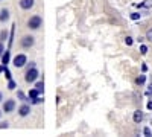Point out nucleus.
I'll list each match as a JSON object with an SVG mask.
<instances>
[{"label": "nucleus", "mask_w": 152, "mask_h": 137, "mask_svg": "<svg viewBox=\"0 0 152 137\" xmlns=\"http://www.w3.org/2000/svg\"><path fill=\"white\" fill-rule=\"evenodd\" d=\"M132 119H134V122H135V123H140V122L143 120V111H140V110H135V111H134V116H132Z\"/></svg>", "instance_id": "obj_8"}, {"label": "nucleus", "mask_w": 152, "mask_h": 137, "mask_svg": "<svg viewBox=\"0 0 152 137\" xmlns=\"http://www.w3.org/2000/svg\"><path fill=\"white\" fill-rule=\"evenodd\" d=\"M143 133H145V136H151V134H152V133H151V130H149L148 127H146V128L143 130Z\"/></svg>", "instance_id": "obj_27"}, {"label": "nucleus", "mask_w": 152, "mask_h": 137, "mask_svg": "<svg viewBox=\"0 0 152 137\" xmlns=\"http://www.w3.org/2000/svg\"><path fill=\"white\" fill-rule=\"evenodd\" d=\"M43 24V18L40 17V15H32L29 20H28V28L29 29H38Z\"/></svg>", "instance_id": "obj_1"}, {"label": "nucleus", "mask_w": 152, "mask_h": 137, "mask_svg": "<svg viewBox=\"0 0 152 137\" xmlns=\"http://www.w3.org/2000/svg\"><path fill=\"white\" fill-rule=\"evenodd\" d=\"M0 102H2V93H0Z\"/></svg>", "instance_id": "obj_33"}, {"label": "nucleus", "mask_w": 152, "mask_h": 137, "mask_svg": "<svg viewBox=\"0 0 152 137\" xmlns=\"http://www.w3.org/2000/svg\"><path fill=\"white\" fill-rule=\"evenodd\" d=\"M20 8L21 9H24V11H29L31 8H34V5H35V0H20Z\"/></svg>", "instance_id": "obj_6"}, {"label": "nucleus", "mask_w": 152, "mask_h": 137, "mask_svg": "<svg viewBox=\"0 0 152 137\" xmlns=\"http://www.w3.org/2000/svg\"><path fill=\"white\" fill-rule=\"evenodd\" d=\"M2 113H3V111H0V117H2Z\"/></svg>", "instance_id": "obj_34"}, {"label": "nucleus", "mask_w": 152, "mask_h": 137, "mask_svg": "<svg viewBox=\"0 0 152 137\" xmlns=\"http://www.w3.org/2000/svg\"><path fill=\"white\" fill-rule=\"evenodd\" d=\"M142 70H143V72H146V70H148V66H146V64H143V66H142Z\"/></svg>", "instance_id": "obj_30"}, {"label": "nucleus", "mask_w": 152, "mask_h": 137, "mask_svg": "<svg viewBox=\"0 0 152 137\" xmlns=\"http://www.w3.org/2000/svg\"><path fill=\"white\" fill-rule=\"evenodd\" d=\"M35 89H37V90H40V92L43 93V92H44V82H43V81L37 82V84H35Z\"/></svg>", "instance_id": "obj_18"}, {"label": "nucleus", "mask_w": 152, "mask_h": 137, "mask_svg": "<svg viewBox=\"0 0 152 137\" xmlns=\"http://www.w3.org/2000/svg\"><path fill=\"white\" fill-rule=\"evenodd\" d=\"M15 87H17V84H15L14 79H9V81H8V89H9V90H15Z\"/></svg>", "instance_id": "obj_17"}, {"label": "nucleus", "mask_w": 152, "mask_h": 137, "mask_svg": "<svg viewBox=\"0 0 152 137\" xmlns=\"http://www.w3.org/2000/svg\"><path fill=\"white\" fill-rule=\"evenodd\" d=\"M37 96H41V92H40V90H37V89L29 90V99H34V97H37Z\"/></svg>", "instance_id": "obj_11"}, {"label": "nucleus", "mask_w": 152, "mask_h": 137, "mask_svg": "<svg viewBox=\"0 0 152 137\" xmlns=\"http://www.w3.org/2000/svg\"><path fill=\"white\" fill-rule=\"evenodd\" d=\"M9 61H11V51H9V49H6L5 53L2 55V64H3V66H6V64L9 63Z\"/></svg>", "instance_id": "obj_9"}, {"label": "nucleus", "mask_w": 152, "mask_h": 137, "mask_svg": "<svg viewBox=\"0 0 152 137\" xmlns=\"http://www.w3.org/2000/svg\"><path fill=\"white\" fill-rule=\"evenodd\" d=\"M151 92H152V84H149V92L148 93H151Z\"/></svg>", "instance_id": "obj_32"}, {"label": "nucleus", "mask_w": 152, "mask_h": 137, "mask_svg": "<svg viewBox=\"0 0 152 137\" xmlns=\"http://www.w3.org/2000/svg\"><path fill=\"white\" fill-rule=\"evenodd\" d=\"M145 81H146V76L145 75H140L137 79H135V84H138V85H142V84H145Z\"/></svg>", "instance_id": "obj_16"}, {"label": "nucleus", "mask_w": 152, "mask_h": 137, "mask_svg": "<svg viewBox=\"0 0 152 137\" xmlns=\"http://www.w3.org/2000/svg\"><path fill=\"white\" fill-rule=\"evenodd\" d=\"M129 17H131V20H140L142 14H140V12H132V14H131Z\"/></svg>", "instance_id": "obj_21"}, {"label": "nucleus", "mask_w": 152, "mask_h": 137, "mask_svg": "<svg viewBox=\"0 0 152 137\" xmlns=\"http://www.w3.org/2000/svg\"><path fill=\"white\" fill-rule=\"evenodd\" d=\"M15 110V101L14 99H8V101L3 104V111L5 113H12Z\"/></svg>", "instance_id": "obj_5"}, {"label": "nucleus", "mask_w": 152, "mask_h": 137, "mask_svg": "<svg viewBox=\"0 0 152 137\" xmlns=\"http://www.w3.org/2000/svg\"><path fill=\"white\" fill-rule=\"evenodd\" d=\"M34 43H35V38H34L32 35H24L23 38H21V41H20L21 47H24V49L32 47V46H34Z\"/></svg>", "instance_id": "obj_4"}, {"label": "nucleus", "mask_w": 152, "mask_h": 137, "mask_svg": "<svg viewBox=\"0 0 152 137\" xmlns=\"http://www.w3.org/2000/svg\"><path fill=\"white\" fill-rule=\"evenodd\" d=\"M9 18V11L8 9H2L0 11V21H6Z\"/></svg>", "instance_id": "obj_10"}, {"label": "nucleus", "mask_w": 152, "mask_h": 137, "mask_svg": "<svg viewBox=\"0 0 152 137\" xmlns=\"http://www.w3.org/2000/svg\"><path fill=\"white\" fill-rule=\"evenodd\" d=\"M125 44H126V46H132V44H134L132 37H129V35H128V37H125Z\"/></svg>", "instance_id": "obj_19"}, {"label": "nucleus", "mask_w": 152, "mask_h": 137, "mask_svg": "<svg viewBox=\"0 0 152 137\" xmlns=\"http://www.w3.org/2000/svg\"><path fill=\"white\" fill-rule=\"evenodd\" d=\"M38 76H40V73H38V70H37L35 67H31V69H28L26 75H24V81L31 84V82H35Z\"/></svg>", "instance_id": "obj_2"}, {"label": "nucleus", "mask_w": 152, "mask_h": 137, "mask_svg": "<svg viewBox=\"0 0 152 137\" xmlns=\"http://www.w3.org/2000/svg\"><path fill=\"white\" fill-rule=\"evenodd\" d=\"M43 101H44V99H43L41 96H37V97L31 99V104H34V105H38V104H41Z\"/></svg>", "instance_id": "obj_14"}, {"label": "nucleus", "mask_w": 152, "mask_h": 137, "mask_svg": "<svg viewBox=\"0 0 152 137\" xmlns=\"http://www.w3.org/2000/svg\"><path fill=\"white\" fill-rule=\"evenodd\" d=\"M151 6H152V0H146L145 3L138 5V8H151Z\"/></svg>", "instance_id": "obj_20"}, {"label": "nucleus", "mask_w": 152, "mask_h": 137, "mask_svg": "<svg viewBox=\"0 0 152 137\" xmlns=\"http://www.w3.org/2000/svg\"><path fill=\"white\" fill-rule=\"evenodd\" d=\"M14 32H15V24H12V28H11V34H9V47H11L12 41H14Z\"/></svg>", "instance_id": "obj_13"}, {"label": "nucleus", "mask_w": 152, "mask_h": 137, "mask_svg": "<svg viewBox=\"0 0 152 137\" xmlns=\"http://www.w3.org/2000/svg\"><path fill=\"white\" fill-rule=\"evenodd\" d=\"M26 63H28V56L24 55V53H18L14 59H12V64H14L17 69L24 67V66H26Z\"/></svg>", "instance_id": "obj_3"}, {"label": "nucleus", "mask_w": 152, "mask_h": 137, "mask_svg": "<svg viewBox=\"0 0 152 137\" xmlns=\"http://www.w3.org/2000/svg\"><path fill=\"white\" fill-rule=\"evenodd\" d=\"M3 69H5V66H0V73H3Z\"/></svg>", "instance_id": "obj_31"}, {"label": "nucleus", "mask_w": 152, "mask_h": 137, "mask_svg": "<svg viewBox=\"0 0 152 137\" xmlns=\"http://www.w3.org/2000/svg\"><path fill=\"white\" fill-rule=\"evenodd\" d=\"M9 127V123L6 122V120H3L2 123H0V130H3V128H8Z\"/></svg>", "instance_id": "obj_26"}, {"label": "nucleus", "mask_w": 152, "mask_h": 137, "mask_svg": "<svg viewBox=\"0 0 152 137\" xmlns=\"http://www.w3.org/2000/svg\"><path fill=\"white\" fill-rule=\"evenodd\" d=\"M148 110H152V101L148 102Z\"/></svg>", "instance_id": "obj_28"}, {"label": "nucleus", "mask_w": 152, "mask_h": 137, "mask_svg": "<svg viewBox=\"0 0 152 137\" xmlns=\"http://www.w3.org/2000/svg\"><path fill=\"white\" fill-rule=\"evenodd\" d=\"M8 38V31H2L0 32V41H5Z\"/></svg>", "instance_id": "obj_22"}, {"label": "nucleus", "mask_w": 152, "mask_h": 137, "mask_svg": "<svg viewBox=\"0 0 152 137\" xmlns=\"http://www.w3.org/2000/svg\"><path fill=\"white\" fill-rule=\"evenodd\" d=\"M5 51H6V49H5V46H3V43H2V41H0V58H2V55L5 53Z\"/></svg>", "instance_id": "obj_25"}, {"label": "nucleus", "mask_w": 152, "mask_h": 137, "mask_svg": "<svg viewBox=\"0 0 152 137\" xmlns=\"http://www.w3.org/2000/svg\"><path fill=\"white\" fill-rule=\"evenodd\" d=\"M29 113H31V105H28V104H24V105H21V107L18 108V114H20L21 117H26Z\"/></svg>", "instance_id": "obj_7"}, {"label": "nucleus", "mask_w": 152, "mask_h": 137, "mask_svg": "<svg viewBox=\"0 0 152 137\" xmlns=\"http://www.w3.org/2000/svg\"><path fill=\"white\" fill-rule=\"evenodd\" d=\"M143 40H145L143 37H138V38H137V41H138V43H143Z\"/></svg>", "instance_id": "obj_29"}, {"label": "nucleus", "mask_w": 152, "mask_h": 137, "mask_svg": "<svg viewBox=\"0 0 152 137\" xmlns=\"http://www.w3.org/2000/svg\"><path fill=\"white\" fill-rule=\"evenodd\" d=\"M17 97L20 99V101H24V102H26V101H31V99H28V97H26V95H24L21 90H18V92H17Z\"/></svg>", "instance_id": "obj_12"}, {"label": "nucleus", "mask_w": 152, "mask_h": 137, "mask_svg": "<svg viewBox=\"0 0 152 137\" xmlns=\"http://www.w3.org/2000/svg\"><path fill=\"white\" fill-rule=\"evenodd\" d=\"M3 75H5V76H6V79L9 81V79H12V73L9 72V69L5 66V69H3Z\"/></svg>", "instance_id": "obj_15"}, {"label": "nucleus", "mask_w": 152, "mask_h": 137, "mask_svg": "<svg viewBox=\"0 0 152 137\" xmlns=\"http://www.w3.org/2000/svg\"><path fill=\"white\" fill-rule=\"evenodd\" d=\"M145 38H146L148 41H151V43H152V28H151V29H148V32H146V37H145Z\"/></svg>", "instance_id": "obj_23"}, {"label": "nucleus", "mask_w": 152, "mask_h": 137, "mask_svg": "<svg viewBox=\"0 0 152 137\" xmlns=\"http://www.w3.org/2000/svg\"><path fill=\"white\" fill-rule=\"evenodd\" d=\"M148 51H149L148 46H145V44H142V46H140V53H142V55H146V53H148Z\"/></svg>", "instance_id": "obj_24"}]
</instances>
